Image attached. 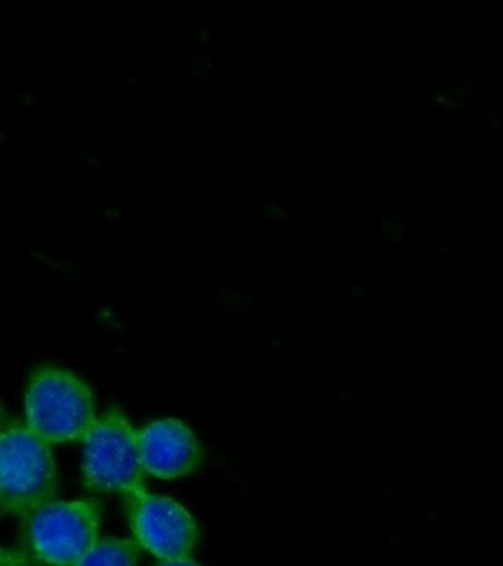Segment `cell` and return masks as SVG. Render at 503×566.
<instances>
[{
  "instance_id": "3957f363",
  "label": "cell",
  "mask_w": 503,
  "mask_h": 566,
  "mask_svg": "<svg viewBox=\"0 0 503 566\" xmlns=\"http://www.w3.org/2000/svg\"><path fill=\"white\" fill-rule=\"evenodd\" d=\"M139 431L120 409L96 418L83 440V475L87 490L129 495L147 490Z\"/></svg>"
},
{
  "instance_id": "8fae6325",
  "label": "cell",
  "mask_w": 503,
  "mask_h": 566,
  "mask_svg": "<svg viewBox=\"0 0 503 566\" xmlns=\"http://www.w3.org/2000/svg\"><path fill=\"white\" fill-rule=\"evenodd\" d=\"M122 210L118 207H108L105 208V219H107L108 223L114 226L120 220Z\"/></svg>"
},
{
  "instance_id": "30bf717a",
  "label": "cell",
  "mask_w": 503,
  "mask_h": 566,
  "mask_svg": "<svg viewBox=\"0 0 503 566\" xmlns=\"http://www.w3.org/2000/svg\"><path fill=\"white\" fill-rule=\"evenodd\" d=\"M154 566H202L198 564L197 560L191 559V557H180V559H169V560H160L158 564Z\"/></svg>"
},
{
  "instance_id": "9c48e42d",
  "label": "cell",
  "mask_w": 503,
  "mask_h": 566,
  "mask_svg": "<svg viewBox=\"0 0 503 566\" xmlns=\"http://www.w3.org/2000/svg\"><path fill=\"white\" fill-rule=\"evenodd\" d=\"M34 557L29 552L15 551V548H2L0 566H36Z\"/></svg>"
},
{
  "instance_id": "277c9868",
  "label": "cell",
  "mask_w": 503,
  "mask_h": 566,
  "mask_svg": "<svg viewBox=\"0 0 503 566\" xmlns=\"http://www.w3.org/2000/svg\"><path fill=\"white\" fill-rule=\"evenodd\" d=\"M101 520L94 500H54L24 517L25 546L39 564L76 566L98 542Z\"/></svg>"
},
{
  "instance_id": "52a82bcc",
  "label": "cell",
  "mask_w": 503,
  "mask_h": 566,
  "mask_svg": "<svg viewBox=\"0 0 503 566\" xmlns=\"http://www.w3.org/2000/svg\"><path fill=\"white\" fill-rule=\"evenodd\" d=\"M140 546L130 538H99L76 566H138Z\"/></svg>"
},
{
  "instance_id": "7c38bea8",
  "label": "cell",
  "mask_w": 503,
  "mask_h": 566,
  "mask_svg": "<svg viewBox=\"0 0 503 566\" xmlns=\"http://www.w3.org/2000/svg\"><path fill=\"white\" fill-rule=\"evenodd\" d=\"M19 104L25 105V106H28V108H32V106H34V104H36V101H34L32 93L23 92V93H20V95H19Z\"/></svg>"
},
{
  "instance_id": "7a4b0ae2",
  "label": "cell",
  "mask_w": 503,
  "mask_h": 566,
  "mask_svg": "<svg viewBox=\"0 0 503 566\" xmlns=\"http://www.w3.org/2000/svg\"><path fill=\"white\" fill-rule=\"evenodd\" d=\"M25 423L50 444L85 440L95 423L90 384L65 367L41 365L29 376Z\"/></svg>"
},
{
  "instance_id": "5b68a950",
  "label": "cell",
  "mask_w": 503,
  "mask_h": 566,
  "mask_svg": "<svg viewBox=\"0 0 503 566\" xmlns=\"http://www.w3.org/2000/svg\"><path fill=\"white\" fill-rule=\"evenodd\" d=\"M126 511L135 542L158 559L189 557L197 547V521L176 500L145 490L126 495Z\"/></svg>"
},
{
  "instance_id": "4fadbf2b",
  "label": "cell",
  "mask_w": 503,
  "mask_h": 566,
  "mask_svg": "<svg viewBox=\"0 0 503 566\" xmlns=\"http://www.w3.org/2000/svg\"><path fill=\"white\" fill-rule=\"evenodd\" d=\"M85 163H86V166H90V167H99L101 163H103V159H101L98 154L90 153V154H86Z\"/></svg>"
},
{
  "instance_id": "8992f818",
  "label": "cell",
  "mask_w": 503,
  "mask_h": 566,
  "mask_svg": "<svg viewBox=\"0 0 503 566\" xmlns=\"http://www.w3.org/2000/svg\"><path fill=\"white\" fill-rule=\"evenodd\" d=\"M145 472L160 480L191 475L202 462L201 442L184 420L165 418L139 431Z\"/></svg>"
},
{
  "instance_id": "6da1fadb",
  "label": "cell",
  "mask_w": 503,
  "mask_h": 566,
  "mask_svg": "<svg viewBox=\"0 0 503 566\" xmlns=\"http://www.w3.org/2000/svg\"><path fill=\"white\" fill-rule=\"evenodd\" d=\"M59 472L50 442L2 411L0 433V499L2 511L11 516L30 513L54 502Z\"/></svg>"
},
{
  "instance_id": "ba28073f",
  "label": "cell",
  "mask_w": 503,
  "mask_h": 566,
  "mask_svg": "<svg viewBox=\"0 0 503 566\" xmlns=\"http://www.w3.org/2000/svg\"><path fill=\"white\" fill-rule=\"evenodd\" d=\"M259 216L266 224H281L289 217V210H286L284 202L277 201V199H269L260 207Z\"/></svg>"
}]
</instances>
